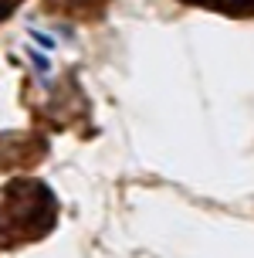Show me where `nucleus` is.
Instances as JSON below:
<instances>
[{"instance_id":"nucleus-2","label":"nucleus","mask_w":254,"mask_h":258,"mask_svg":"<svg viewBox=\"0 0 254 258\" xmlns=\"http://www.w3.org/2000/svg\"><path fill=\"white\" fill-rule=\"evenodd\" d=\"M17 7H21V0H0V21H4V17H11Z\"/></svg>"},{"instance_id":"nucleus-1","label":"nucleus","mask_w":254,"mask_h":258,"mask_svg":"<svg viewBox=\"0 0 254 258\" xmlns=\"http://www.w3.org/2000/svg\"><path fill=\"white\" fill-rule=\"evenodd\" d=\"M180 4L224 14V17H254V0H180Z\"/></svg>"}]
</instances>
